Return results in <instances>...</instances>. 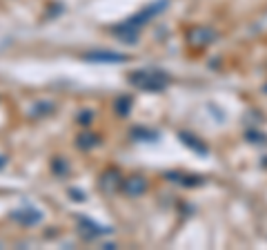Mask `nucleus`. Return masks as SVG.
<instances>
[{
    "label": "nucleus",
    "mask_w": 267,
    "mask_h": 250,
    "mask_svg": "<svg viewBox=\"0 0 267 250\" xmlns=\"http://www.w3.org/2000/svg\"><path fill=\"white\" fill-rule=\"evenodd\" d=\"M3 166H5V158H3V156H0V168H3Z\"/></svg>",
    "instance_id": "8"
},
{
    "label": "nucleus",
    "mask_w": 267,
    "mask_h": 250,
    "mask_svg": "<svg viewBox=\"0 0 267 250\" xmlns=\"http://www.w3.org/2000/svg\"><path fill=\"white\" fill-rule=\"evenodd\" d=\"M85 58L96 60V63H125V56L116 52H96V54H87Z\"/></svg>",
    "instance_id": "3"
},
{
    "label": "nucleus",
    "mask_w": 267,
    "mask_h": 250,
    "mask_svg": "<svg viewBox=\"0 0 267 250\" xmlns=\"http://www.w3.org/2000/svg\"><path fill=\"white\" fill-rule=\"evenodd\" d=\"M127 103H129V101H127V99H120L118 101V109H120V114H127V109H129V105H127Z\"/></svg>",
    "instance_id": "7"
},
{
    "label": "nucleus",
    "mask_w": 267,
    "mask_h": 250,
    "mask_svg": "<svg viewBox=\"0 0 267 250\" xmlns=\"http://www.w3.org/2000/svg\"><path fill=\"white\" fill-rule=\"evenodd\" d=\"M211 38H214V36H211L209 29H194V32L190 34V42H192V45H196V47L207 45Z\"/></svg>",
    "instance_id": "5"
},
{
    "label": "nucleus",
    "mask_w": 267,
    "mask_h": 250,
    "mask_svg": "<svg viewBox=\"0 0 267 250\" xmlns=\"http://www.w3.org/2000/svg\"><path fill=\"white\" fill-rule=\"evenodd\" d=\"M14 219L16 221H20V223H25V225H32V223H38L40 221V212L38 210H16L14 212Z\"/></svg>",
    "instance_id": "4"
},
{
    "label": "nucleus",
    "mask_w": 267,
    "mask_h": 250,
    "mask_svg": "<svg viewBox=\"0 0 267 250\" xmlns=\"http://www.w3.org/2000/svg\"><path fill=\"white\" fill-rule=\"evenodd\" d=\"M123 190L127 194H131V197H138V194H143L147 190V181H145L143 176H129L123 184Z\"/></svg>",
    "instance_id": "2"
},
{
    "label": "nucleus",
    "mask_w": 267,
    "mask_h": 250,
    "mask_svg": "<svg viewBox=\"0 0 267 250\" xmlns=\"http://www.w3.org/2000/svg\"><path fill=\"white\" fill-rule=\"evenodd\" d=\"M129 83L141 89H156L158 92V89H163L167 85V76L158 70H141L129 76Z\"/></svg>",
    "instance_id": "1"
},
{
    "label": "nucleus",
    "mask_w": 267,
    "mask_h": 250,
    "mask_svg": "<svg viewBox=\"0 0 267 250\" xmlns=\"http://www.w3.org/2000/svg\"><path fill=\"white\" fill-rule=\"evenodd\" d=\"M100 186H102V190H105V192H114V190H116V188H118V174H114V172H107L105 176H102Z\"/></svg>",
    "instance_id": "6"
}]
</instances>
